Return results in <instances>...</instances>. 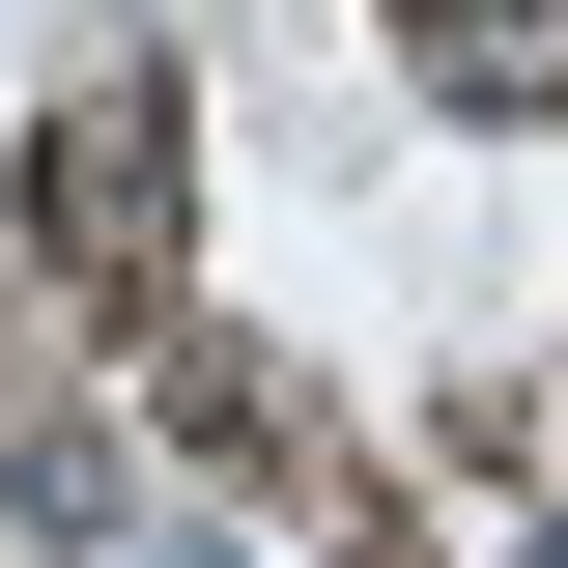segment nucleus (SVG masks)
Instances as JSON below:
<instances>
[{
    "mask_svg": "<svg viewBox=\"0 0 568 568\" xmlns=\"http://www.w3.org/2000/svg\"><path fill=\"white\" fill-rule=\"evenodd\" d=\"M171 200H200V114H171V85H58V114H29V256L58 284H142Z\"/></svg>",
    "mask_w": 568,
    "mask_h": 568,
    "instance_id": "obj_1",
    "label": "nucleus"
},
{
    "mask_svg": "<svg viewBox=\"0 0 568 568\" xmlns=\"http://www.w3.org/2000/svg\"><path fill=\"white\" fill-rule=\"evenodd\" d=\"M398 85L426 114H568V0H398Z\"/></svg>",
    "mask_w": 568,
    "mask_h": 568,
    "instance_id": "obj_2",
    "label": "nucleus"
}]
</instances>
